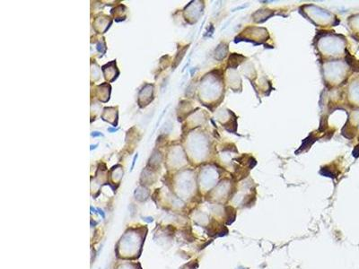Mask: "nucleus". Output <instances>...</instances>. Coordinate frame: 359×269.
I'll return each instance as SVG.
<instances>
[{"mask_svg": "<svg viewBox=\"0 0 359 269\" xmlns=\"http://www.w3.org/2000/svg\"><path fill=\"white\" fill-rule=\"evenodd\" d=\"M100 136H102V134L101 133H99V132H94V133H92V137H100Z\"/></svg>", "mask_w": 359, "mask_h": 269, "instance_id": "f257e3e1", "label": "nucleus"}, {"mask_svg": "<svg viewBox=\"0 0 359 269\" xmlns=\"http://www.w3.org/2000/svg\"><path fill=\"white\" fill-rule=\"evenodd\" d=\"M96 146H97V145H95V146H92H92H91V149H94V148H95Z\"/></svg>", "mask_w": 359, "mask_h": 269, "instance_id": "7ed1b4c3", "label": "nucleus"}, {"mask_svg": "<svg viewBox=\"0 0 359 269\" xmlns=\"http://www.w3.org/2000/svg\"><path fill=\"white\" fill-rule=\"evenodd\" d=\"M118 129H115V128H109L108 129V131H110V132H115V131H117Z\"/></svg>", "mask_w": 359, "mask_h": 269, "instance_id": "f03ea898", "label": "nucleus"}]
</instances>
